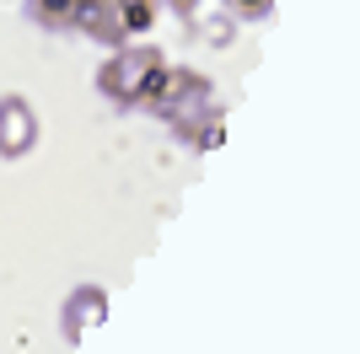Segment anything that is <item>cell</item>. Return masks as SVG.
<instances>
[{
  "label": "cell",
  "mask_w": 360,
  "mask_h": 354,
  "mask_svg": "<svg viewBox=\"0 0 360 354\" xmlns=\"http://www.w3.org/2000/svg\"><path fill=\"white\" fill-rule=\"evenodd\" d=\"M75 22L97 38V44H135L140 32L156 22V0H81Z\"/></svg>",
  "instance_id": "7a4b0ae2"
},
{
  "label": "cell",
  "mask_w": 360,
  "mask_h": 354,
  "mask_svg": "<svg viewBox=\"0 0 360 354\" xmlns=\"http://www.w3.org/2000/svg\"><path fill=\"white\" fill-rule=\"evenodd\" d=\"M162 75H167V59L156 54V48H146V44H119L113 65L97 75V86H103L113 103H129V107H135V103H150V97H156Z\"/></svg>",
  "instance_id": "6da1fadb"
},
{
  "label": "cell",
  "mask_w": 360,
  "mask_h": 354,
  "mask_svg": "<svg viewBox=\"0 0 360 354\" xmlns=\"http://www.w3.org/2000/svg\"><path fill=\"white\" fill-rule=\"evenodd\" d=\"M32 22H44V27H70L75 11H81V0H27Z\"/></svg>",
  "instance_id": "3957f363"
},
{
  "label": "cell",
  "mask_w": 360,
  "mask_h": 354,
  "mask_svg": "<svg viewBox=\"0 0 360 354\" xmlns=\"http://www.w3.org/2000/svg\"><path fill=\"white\" fill-rule=\"evenodd\" d=\"M226 6H231V11H242V16H258V11H269L274 0H226Z\"/></svg>",
  "instance_id": "277c9868"
}]
</instances>
